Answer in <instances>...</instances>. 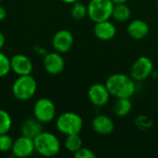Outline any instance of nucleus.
Listing matches in <instances>:
<instances>
[{
	"label": "nucleus",
	"instance_id": "nucleus-7",
	"mask_svg": "<svg viewBox=\"0 0 158 158\" xmlns=\"http://www.w3.org/2000/svg\"><path fill=\"white\" fill-rule=\"evenodd\" d=\"M154 71V63L147 56L138 57L131 69V77L137 81H142L149 78Z\"/></svg>",
	"mask_w": 158,
	"mask_h": 158
},
{
	"label": "nucleus",
	"instance_id": "nucleus-25",
	"mask_svg": "<svg viewBox=\"0 0 158 158\" xmlns=\"http://www.w3.org/2000/svg\"><path fill=\"white\" fill-rule=\"evenodd\" d=\"M74 156L76 158H95L96 155L89 148L81 147L77 152L74 153Z\"/></svg>",
	"mask_w": 158,
	"mask_h": 158
},
{
	"label": "nucleus",
	"instance_id": "nucleus-13",
	"mask_svg": "<svg viewBox=\"0 0 158 158\" xmlns=\"http://www.w3.org/2000/svg\"><path fill=\"white\" fill-rule=\"evenodd\" d=\"M94 33L99 40L109 41L116 36L117 28L109 19L103 20L95 22L94 27Z\"/></svg>",
	"mask_w": 158,
	"mask_h": 158
},
{
	"label": "nucleus",
	"instance_id": "nucleus-18",
	"mask_svg": "<svg viewBox=\"0 0 158 158\" xmlns=\"http://www.w3.org/2000/svg\"><path fill=\"white\" fill-rule=\"evenodd\" d=\"M131 8L128 5H126V3L116 4L114 6L112 17L116 20H118L119 22H125V21L129 20V19L131 18Z\"/></svg>",
	"mask_w": 158,
	"mask_h": 158
},
{
	"label": "nucleus",
	"instance_id": "nucleus-30",
	"mask_svg": "<svg viewBox=\"0 0 158 158\" xmlns=\"http://www.w3.org/2000/svg\"><path fill=\"white\" fill-rule=\"evenodd\" d=\"M156 7H157V9H158V1H157V4H156Z\"/></svg>",
	"mask_w": 158,
	"mask_h": 158
},
{
	"label": "nucleus",
	"instance_id": "nucleus-16",
	"mask_svg": "<svg viewBox=\"0 0 158 158\" xmlns=\"http://www.w3.org/2000/svg\"><path fill=\"white\" fill-rule=\"evenodd\" d=\"M42 122H40L38 119H36L35 118H27L25 119L20 127V131H21V135L34 139L39 133H41L43 131V126H42Z\"/></svg>",
	"mask_w": 158,
	"mask_h": 158
},
{
	"label": "nucleus",
	"instance_id": "nucleus-31",
	"mask_svg": "<svg viewBox=\"0 0 158 158\" xmlns=\"http://www.w3.org/2000/svg\"><path fill=\"white\" fill-rule=\"evenodd\" d=\"M1 1H2V0H0V3H1Z\"/></svg>",
	"mask_w": 158,
	"mask_h": 158
},
{
	"label": "nucleus",
	"instance_id": "nucleus-5",
	"mask_svg": "<svg viewBox=\"0 0 158 158\" xmlns=\"http://www.w3.org/2000/svg\"><path fill=\"white\" fill-rule=\"evenodd\" d=\"M115 4L112 0H91L87 6L88 17L95 23L112 17Z\"/></svg>",
	"mask_w": 158,
	"mask_h": 158
},
{
	"label": "nucleus",
	"instance_id": "nucleus-6",
	"mask_svg": "<svg viewBox=\"0 0 158 158\" xmlns=\"http://www.w3.org/2000/svg\"><path fill=\"white\" fill-rule=\"evenodd\" d=\"M56 106L48 98L38 99L33 106V115L42 123H49L56 117Z\"/></svg>",
	"mask_w": 158,
	"mask_h": 158
},
{
	"label": "nucleus",
	"instance_id": "nucleus-8",
	"mask_svg": "<svg viewBox=\"0 0 158 158\" xmlns=\"http://www.w3.org/2000/svg\"><path fill=\"white\" fill-rule=\"evenodd\" d=\"M11 152L16 157L25 158L31 156L35 152L33 139L21 135L14 141Z\"/></svg>",
	"mask_w": 158,
	"mask_h": 158
},
{
	"label": "nucleus",
	"instance_id": "nucleus-28",
	"mask_svg": "<svg viewBox=\"0 0 158 158\" xmlns=\"http://www.w3.org/2000/svg\"><path fill=\"white\" fill-rule=\"evenodd\" d=\"M112 2L116 5V4H124L127 3L128 0H112Z\"/></svg>",
	"mask_w": 158,
	"mask_h": 158
},
{
	"label": "nucleus",
	"instance_id": "nucleus-1",
	"mask_svg": "<svg viewBox=\"0 0 158 158\" xmlns=\"http://www.w3.org/2000/svg\"><path fill=\"white\" fill-rule=\"evenodd\" d=\"M106 86L115 98H131L136 89L135 81L123 73L110 75L106 81Z\"/></svg>",
	"mask_w": 158,
	"mask_h": 158
},
{
	"label": "nucleus",
	"instance_id": "nucleus-20",
	"mask_svg": "<svg viewBox=\"0 0 158 158\" xmlns=\"http://www.w3.org/2000/svg\"><path fill=\"white\" fill-rule=\"evenodd\" d=\"M12 127V118L8 112L0 109V135L7 133Z\"/></svg>",
	"mask_w": 158,
	"mask_h": 158
},
{
	"label": "nucleus",
	"instance_id": "nucleus-29",
	"mask_svg": "<svg viewBox=\"0 0 158 158\" xmlns=\"http://www.w3.org/2000/svg\"><path fill=\"white\" fill-rule=\"evenodd\" d=\"M61 1H63L64 3H67V4H73L78 0H61Z\"/></svg>",
	"mask_w": 158,
	"mask_h": 158
},
{
	"label": "nucleus",
	"instance_id": "nucleus-4",
	"mask_svg": "<svg viewBox=\"0 0 158 158\" xmlns=\"http://www.w3.org/2000/svg\"><path fill=\"white\" fill-rule=\"evenodd\" d=\"M36 90L37 82L31 74L19 76L12 85V94L19 101L31 99L35 94Z\"/></svg>",
	"mask_w": 158,
	"mask_h": 158
},
{
	"label": "nucleus",
	"instance_id": "nucleus-9",
	"mask_svg": "<svg viewBox=\"0 0 158 158\" xmlns=\"http://www.w3.org/2000/svg\"><path fill=\"white\" fill-rule=\"evenodd\" d=\"M110 93L106 86L102 83H94L88 90V98L90 102L96 106H104L109 102Z\"/></svg>",
	"mask_w": 158,
	"mask_h": 158
},
{
	"label": "nucleus",
	"instance_id": "nucleus-11",
	"mask_svg": "<svg viewBox=\"0 0 158 158\" xmlns=\"http://www.w3.org/2000/svg\"><path fill=\"white\" fill-rule=\"evenodd\" d=\"M44 67L49 74L57 75L64 70L65 60L58 52L48 53L44 58Z\"/></svg>",
	"mask_w": 158,
	"mask_h": 158
},
{
	"label": "nucleus",
	"instance_id": "nucleus-22",
	"mask_svg": "<svg viewBox=\"0 0 158 158\" xmlns=\"http://www.w3.org/2000/svg\"><path fill=\"white\" fill-rule=\"evenodd\" d=\"M134 123H135L136 127L141 131L149 130L153 126V120L150 118H148L147 116H144V115H139L135 118Z\"/></svg>",
	"mask_w": 158,
	"mask_h": 158
},
{
	"label": "nucleus",
	"instance_id": "nucleus-14",
	"mask_svg": "<svg viewBox=\"0 0 158 158\" xmlns=\"http://www.w3.org/2000/svg\"><path fill=\"white\" fill-rule=\"evenodd\" d=\"M149 31V25L143 19H133L129 23L127 27L128 34L134 40L143 39L147 36Z\"/></svg>",
	"mask_w": 158,
	"mask_h": 158
},
{
	"label": "nucleus",
	"instance_id": "nucleus-2",
	"mask_svg": "<svg viewBox=\"0 0 158 158\" xmlns=\"http://www.w3.org/2000/svg\"><path fill=\"white\" fill-rule=\"evenodd\" d=\"M33 142L35 151L43 156H56L60 152V142L54 133L42 131L33 139Z\"/></svg>",
	"mask_w": 158,
	"mask_h": 158
},
{
	"label": "nucleus",
	"instance_id": "nucleus-15",
	"mask_svg": "<svg viewBox=\"0 0 158 158\" xmlns=\"http://www.w3.org/2000/svg\"><path fill=\"white\" fill-rule=\"evenodd\" d=\"M93 129L95 132L101 135H107L113 132L115 124L113 120L106 115H98L94 117L92 122Z\"/></svg>",
	"mask_w": 158,
	"mask_h": 158
},
{
	"label": "nucleus",
	"instance_id": "nucleus-3",
	"mask_svg": "<svg viewBox=\"0 0 158 158\" xmlns=\"http://www.w3.org/2000/svg\"><path fill=\"white\" fill-rule=\"evenodd\" d=\"M56 126L57 131L66 136L79 134L83 127V119L75 112H64L56 118Z\"/></svg>",
	"mask_w": 158,
	"mask_h": 158
},
{
	"label": "nucleus",
	"instance_id": "nucleus-24",
	"mask_svg": "<svg viewBox=\"0 0 158 158\" xmlns=\"http://www.w3.org/2000/svg\"><path fill=\"white\" fill-rule=\"evenodd\" d=\"M13 143L14 141L7 133L1 134L0 135V152L6 153V152L11 151Z\"/></svg>",
	"mask_w": 158,
	"mask_h": 158
},
{
	"label": "nucleus",
	"instance_id": "nucleus-12",
	"mask_svg": "<svg viewBox=\"0 0 158 158\" xmlns=\"http://www.w3.org/2000/svg\"><path fill=\"white\" fill-rule=\"evenodd\" d=\"M11 70L19 76L29 75L32 71V62L25 55L17 54L10 58Z\"/></svg>",
	"mask_w": 158,
	"mask_h": 158
},
{
	"label": "nucleus",
	"instance_id": "nucleus-26",
	"mask_svg": "<svg viewBox=\"0 0 158 158\" xmlns=\"http://www.w3.org/2000/svg\"><path fill=\"white\" fill-rule=\"evenodd\" d=\"M6 18V10L4 6H0V21L4 20Z\"/></svg>",
	"mask_w": 158,
	"mask_h": 158
},
{
	"label": "nucleus",
	"instance_id": "nucleus-27",
	"mask_svg": "<svg viewBox=\"0 0 158 158\" xmlns=\"http://www.w3.org/2000/svg\"><path fill=\"white\" fill-rule=\"evenodd\" d=\"M5 43H6V38H5V35L0 32V50L4 47L5 45Z\"/></svg>",
	"mask_w": 158,
	"mask_h": 158
},
{
	"label": "nucleus",
	"instance_id": "nucleus-19",
	"mask_svg": "<svg viewBox=\"0 0 158 158\" xmlns=\"http://www.w3.org/2000/svg\"><path fill=\"white\" fill-rule=\"evenodd\" d=\"M81 147H82V140L79 136V134L67 135V138L65 140V148L69 152L74 154Z\"/></svg>",
	"mask_w": 158,
	"mask_h": 158
},
{
	"label": "nucleus",
	"instance_id": "nucleus-23",
	"mask_svg": "<svg viewBox=\"0 0 158 158\" xmlns=\"http://www.w3.org/2000/svg\"><path fill=\"white\" fill-rule=\"evenodd\" d=\"M11 70L10 59L0 50V78L6 76Z\"/></svg>",
	"mask_w": 158,
	"mask_h": 158
},
{
	"label": "nucleus",
	"instance_id": "nucleus-21",
	"mask_svg": "<svg viewBox=\"0 0 158 158\" xmlns=\"http://www.w3.org/2000/svg\"><path fill=\"white\" fill-rule=\"evenodd\" d=\"M71 15L75 19H83L86 16H88V8L84 4L76 1L75 3L72 4Z\"/></svg>",
	"mask_w": 158,
	"mask_h": 158
},
{
	"label": "nucleus",
	"instance_id": "nucleus-17",
	"mask_svg": "<svg viewBox=\"0 0 158 158\" xmlns=\"http://www.w3.org/2000/svg\"><path fill=\"white\" fill-rule=\"evenodd\" d=\"M132 108V104L130 98H116L113 105V112L117 117L123 118L130 114Z\"/></svg>",
	"mask_w": 158,
	"mask_h": 158
},
{
	"label": "nucleus",
	"instance_id": "nucleus-10",
	"mask_svg": "<svg viewBox=\"0 0 158 158\" xmlns=\"http://www.w3.org/2000/svg\"><path fill=\"white\" fill-rule=\"evenodd\" d=\"M53 46L58 53L69 52L74 44V38L72 33L68 30H60L56 31L53 37Z\"/></svg>",
	"mask_w": 158,
	"mask_h": 158
}]
</instances>
